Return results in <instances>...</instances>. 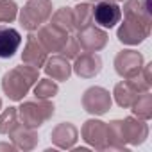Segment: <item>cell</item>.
Masks as SVG:
<instances>
[{"label": "cell", "mask_w": 152, "mask_h": 152, "mask_svg": "<svg viewBox=\"0 0 152 152\" xmlns=\"http://www.w3.org/2000/svg\"><path fill=\"white\" fill-rule=\"evenodd\" d=\"M102 70V59L95 52H84L75 57V63L72 66V72H75L83 79H93Z\"/></svg>", "instance_id": "cell-12"}, {"label": "cell", "mask_w": 152, "mask_h": 152, "mask_svg": "<svg viewBox=\"0 0 152 152\" xmlns=\"http://www.w3.org/2000/svg\"><path fill=\"white\" fill-rule=\"evenodd\" d=\"M59 91V86L56 81H52L50 77L47 79H38L36 86H34V95L36 99H54Z\"/></svg>", "instance_id": "cell-22"}, {"label": "cell", "mask_w": 152, "mask_h": 152, "mask_svg": "<svg viewBox=\"0 0 152 152\" xmlns=\"http://www.w3.org/2000/svg\"><path fill=\"white\" fill-rule=\"evenodd\" d=\"M48 22L54 23L56 27L66 31V32L75 31V25H73V11H72V7H59L56 13H52V16H50Z\"/></svg>", "instance_id": "cell-19"}, {"label": "cell", "mask_w": 152, "mask_h": 152, "mask_svg": "<svg viewBox=\"0 0 152 152\" xmlns=\"http://www.w3.org/2000/svg\"><path fill=\"white\" fill-rule=\"evenodd\" d=\"M52 2L50 0H29L23 6V9L18 11V20L20 25L29 31L34 32L38 31L43 23H47L52 16Z\"/></svg>", "instance_id": "cell-4"}, {"label": "cell", "mask_w": 152, "mask_h": 152, "mask_svg": "<svg viewBox=\"0 0 152 152\" xmlns=\"http://www.w3.org/2000/svg\"><path fill=\"white\" fill-rule=\"evenodd\" d=\"M113 2H122V0H113Z\"/></svg>", "instance_id": "cell-28"}, {"label": "cell", "mask_w": 152, "mask_h": 152, "mask_svg": "<svg viewBox=\"0 0 152 152\" xmlns=\"http://www.w3.org/2000/svg\"><path fill=\"white\" fill-rule=\"evenodd\" d=\"M45 73H47V77H50L52 81H68L70 79V75H72V66L68 63L66 57L56 54L52 57H47L45 61Z\"/></svg>", "instance_id": "cell-16"}, {"label": "cell", "mask_w": 152, "mask_h": 152, "mask_svg": "<svg viewBox=\"0 0 152 152\" xmlns=\"http://www.w3.org/2000/svg\"><path fill=\"white\" fill-rule=\"evenodd\" d=\"M77 138H79V131L70 122H63L56 125L50 132V140L54 141L57 148H73Z\"/></svg>", "instance_id": "cell-14"}, {"label": "cell", "mask_w": 152, "mask_h": 152, "mask_svg": "<svg viewBox=\"0 0 152 152\" xmlns=\"http://www.w3.org/2000/svg\"><path fill=\"white\" fill-rule=\"evenodd\" d=\"M81 104H83L84 111H88L90 115L100 116V115H106L111 109L113 99H111V93L106 88L91 86V88H88L84 91V95L81 99Z\"/></svg>", "instance_id": "cell-6"}, {"label": "cell", "mask_w": 152, "mask_h": 152, "mask_svg": "<svg viewBox=\"0 0 152 152\" xmlns=\"http://www.w3.org/2000/svg\"><path fill=\"white\" fill-rule=\"evenodd\" d=\"M143 56L138 50H122L115 57V70L122 79H132L143 68Z\"/></svg>", "instance_id": "cell-7"}, {"label": "cell", "mask_w": 152, "mask_h": 152, "mask_svg": "<svg viewBox=\"0 0 152 152\" xmlns=\"http://www.w3.org/2000/svg\"><path fill=\"white\" fill-rule=\"evenodd\" d=\"M124 16L125 18L143 20V22H152L150 13L143 7L141 0H124Z\"/></svg>", "instance_id": "cell-20"}, {"label": "cell", "mask_w": 152, "mask_h": 152, "mask_svg": "<svg viewBox=\"0 0 152 152\" xmlns=\"http://www.w3.org/2000/svg\"><path fill=\"white\" fill-rule=\"evenodd\" d=\"M132 107V113L138 116V118H141V120H150V116H152V95L148 93V91H145V93H141L136 100H134V104L131 106Z\"/></svg>", "instance_id": "cell-21"}, {"label": "cell", "mask_w": 152, "mask_h": 152, "mask_svg": "<svg viewBox=\"0 0 152 152\" xmlns=\"http://www.w3.org/2000/svg\"><path fill=\"white\" fill-rule=\"evenodd\" d=\"M18 18V6L15 0H0V23H13Z\"/></svg>", "instance_id": "cell-24"}, {"label": "cell", "mask_w": 152, "mask_h": 152, "mask_svg": "<svg viewBox=\"0 0 152 152\" xmlns=\"http://www.w3.org/2000/svg\"><path fill=\"white\" fill-rule=\"evenodd\" d=\"M91 2H99V0H91Z\"/></svg>", "instance_id": "cell-29"}, {"label": "cell", "mask_w": 152, "mask_h": 152, "mask_svg": "<svg viewBox=\"0 0 152 152\" xmlns=\"http://www.w3.org/2000/svg\"><path fill=\"white\" fill-rule=\"evenodd\" d=\"M81 136L83 140L99 148V150H106V143H107V124L102 122V120H97V118H91V120H86L83 129H81Z\"/></svg>", "instance_id": "cell-11"}, {"label": "cell", "mask_w": 152, "mask_h": 152, "mask_svg": "<svg viewBox=\"0 0 152 152\" xmlns=\"http://www.w3.org/2000/svg\"><path fill=\"white\" fill-rule=\"evenodd\" d=\"M73 25L75 31H81L93 23V6L91 4H79L73 9Z\"/></svg>", "instance_id": "cell-18"}, {"label": "cell", "mask_w": 152, "mask_h": 152, "mask_svg": "<svg viewBox=\"0 0 152 152\" xmlns=\"http://www.w3.org/2000/svg\"><path fill=\"white\" fill-rule=\"evenodd\" d=\"M38 79H39V70L23 63L22 66H15L4 73L2 90L11 100L20 102L29 93V90L38 83Z\"/></svg>", "instance_id": "cell-2"}, {"label": "cell", "mask_w": 152, "mask_h": 152, "mask_svg": "<svg viewBox=\"0 0 152 152\" xmlns=\"http://www.w3.org/2000/svg\"><path fill=\"white\" fill-rule=\"evenodd\" d=\"M18 124V109L16 107H7L0 115V134H9Z\"/></svg>", "instance_id": "cell-23"}, {"label": "cell", "mask_w": 152, "mask_h": 152, "mask_svg": "<svg viewBox=\"0 0 152 152\" xmlns=\"http://www.w3.org/2000/svg\"><path fill=\"white\" fill-rule=\"evenodd\" d=\"M148 136V125L141 118L127 116L125 120H113L107 124L106 148L125 150V145H141Z\"/></svg>", "instance_id": "cell-1"}, {"label": "cell", "mask_w": 152, "mask_h": 152, "mask_svg": "<svg viewBox=\"0 0 152 152\" xmlns=\"http://www.w3.org/2000/svg\"><path fill=\"white\" fill-rule=\"evenodd\" d=\"M122 20V9L113 0H99L93 6V23L102 29H113Z\"/></svg>", "instance_id": "cell-8"}, {"label": "cell", "mask_w": 152, "mask_h": 152, "mask_svg": "<svg viewBox=\"0 0 152 152\" xmlns=\"http://www.w3.org/2000/svg\"><path fill=\"white\" fill-rule=\"evenodd\" d=\"M148 34H150V22L136 20V18H125L124 23L116 31L118 41L124 45H131V47L145 41V38H148Z\"/></svg>", "instance_id": "cell-5"}, {"label": "cell", "mask_w": 152, "mask_h": 152, "mask_svg": "<svg viewBox=\"0 0 152 152\" xmlns=\"http://www.w3.org/2000/svg\"><path fill=\"white\" fill-rule=\"evenodd\" d=\"M16 147L13 143H0V150H15Z\"/></svg>", "instance_id": "cell-26"}, {"label": "cell", "mask_w": 152, "mask_h": 152, "mask_svg": "<svg viewBox=\"0 0 152 152\" xmlns=\"http://www.w3.org/2000/svg\"><path fill=\"white\" fill-rule=\"evenodd\" d=\"M81 45H79V41H77V36H70L68 34V38H66V41H64V45H63V48L57 52L59 56H63V57H66L68 61L70 59H75L79 54H81Z\"/></svg>", "instance_id": "cell-25"}, {"label": "cell", "mask_w": 152, "mask_h": 152, "mask_svg": "<svg viewBox=\"0 0 152 152\" xmlns=\"http://www.w3.org/2000/svg\"><path fill=\"white\" fill-rule=\"evenodd\" d=\"M22 45V34L15 27H0V59H9Z\"/></svg>", "instance_id": "cell-17"}, {"label": "cell", "mask_w": 152, "mask_h": 152, "mask_svg": "<svg viewBox=\"0 0 152 152\" xmlns=\"http://www.w3.org/2000/svg\"><path fill=\"white\" fill-rule=\"evenodd\" d=\"M9 138L13 141V145L20 150H32L38 145V132L32 127H27L23 124H16V127L13 131H9Z\"/></svg>", "instance_id": "cell-15"}, {"label": "cell", "mask_w": 152, "mask_h": 152, "mask_svg": "<svg viewBox=\"0 0 152 152\" xmlns=\"http://www.w3.org/2000/svg\"><path fill=\"white\" fill-rule=\"evenodd\" d=\"M68 34H70V32H66V31L56 27V25L50 23V22H47V23H43V25L38 29L36 38L39 39V43L43 45V48H45L47 52H59V50L63 48V45H64Z\"/></svg>", "instance_id": "cell-10"}, {"label": "cell", "mask_w": 152, "mask_h": 152, "mask_svg": "<svg viewBox=\"0 0 152 152\" xmlns=\"http://www.w3.org/2000/svg\"><path fill=\"white\" fill-rule=\"evenodd\" d=\"M18 109V120L32 129L41 127L48 118L54 116V104L48 99H36V100H25L20 104Z\"/></svg>", "instance_id": "cell-3"}, {"label": "cell", "mask_w": 152, "mask_h": 152, "mask_svg": "<svg viewBox=\"0 0 152 152\" xmlns=\"http://www.w3.org/2000/svg\"><path fill=\"white\" fill-rule=\"evenodd\" d=\"M0 109H2V99H0Z\"/></svg>", "instance_id": "cell-27"}, {"label": "cell", "mask_w": 152, "mask_h": 152, "mask_svg": "<svg viewBox=\"0 0 152 152\" xmlns=\"http://www.w3.org/2000/svg\"><path fill=\"white\" fill-rule=\"evenodd\" d=\"M77 41L84 52H99L107 45V32L99 25H88L77 31Z\"/></svg>", "instance_id": "cell-9"}, {"label": "cell", "mask_w": 152, "mask_h": 152, "mask_svg": "<svg viewBox=\"0 0 152 152\" xmlns=\"http://www.w3.org/2000/svg\"><path fill=\"white\" fill-rule=\"evenodd\" d=\"M22 61L29 66H34V68H41L47 61V50L43 48V45L39 43V39L36 38L34 32H31L27 36V41H25V48L22 52Z\"/></svg>", "instance_id": "cell-13"}]
</instances>
